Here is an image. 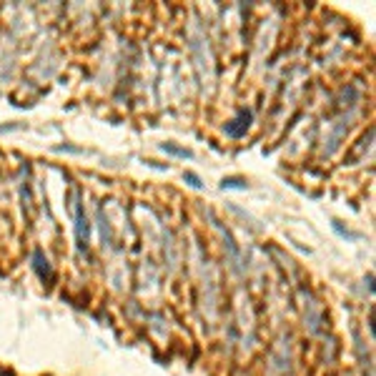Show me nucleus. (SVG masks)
<instances>
[{
    "label": "nucleus",
    "mask_w": 376,
    "mask_h": 376,
    "mask_svg": "<svg viewBox=\"0 0 376 376\" xmlns=\"http://www.w3.org/2000/svg\"><path fill=\"white\" fill-rule=\"evenodd\" d=\"M251 118H253L251 110H238V116H236L231 123H226V128H224V130H226V136H231V138H241V136L249 130Z\"/></svg>",
    "instance_id": "obj_1"
},
{
    "label": "nucleus",
    "mask_w": 376,
    "mask_h": 376,
    "mask_svg": "<svg viewBox=\"0 0 376 376\" xmlns=\"http://www.w3.org/2000/svg\"><path fill=\"white\" fill-rule=\"evenodd\" d=\"M73 201H75V238H78V249L83 251L88 246V221H85L83 206L78 201V193H73Z\"/></svg>",
    "instance_id": "obj_2"
},
{
    "label": "nucleus",
    "mask_w": 376,
    "mask_h": 376,
    "mask_svg": "<svg viewBox=\"0 0 376 376\" xmlns=\"http://www.w3.org/2000/svg\"><path fill=\"white\" fill-rule=\"evenodd\" d=\"M161 150L171 153V156H178V158H193V153L188 148H181V146H173V143H161Z\"/></svg>",
    "instance_id": "obj_3"
},
{
    "label": "nucleus",
    "mask_w": 376,
    "mask_h": 376,
    "mask_svg": "<svg viewBox=\"0 0 376 376\" xmlns=\"http://www.w3.org/2000/svg\"><path fill=\"white\" fill-rule=\"evenodd\" d=\"M221 186H224V188H246V181H243V178H224Z\"/></svg>",
    "instance_id": "obj_4"
},
{
    "label": "nucleus",
    "mask_w": 376,
    "mask_h": 376,
    "mask_svg": "<svg viewBox=\"0 0 376 376\" xmlns=\"http://www.w3.org/2000/svg\"><path fill=\"white\" fill-rule=\"evenodd\" d=\"M183 178H186V181H188V183H191L193 188H201V186H203V183H201V178H198V175H196V173H186V175H183Z\"/></svg>",
    "instance_id": "obj_5"
}]
</instances>
